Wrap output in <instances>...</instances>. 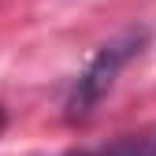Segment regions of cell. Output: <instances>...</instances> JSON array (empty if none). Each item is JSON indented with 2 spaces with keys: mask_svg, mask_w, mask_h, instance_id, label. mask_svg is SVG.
Wrapping results in <instances>:
<instances>
[{
  "mask_svg": "<svg viewBox=\"0 0 156 156\" xmlns=\"http://www.w3.org/2000/svg\"><path fill=\"white\" fill-rule=\"evenodd\" d=\"M0 126H4V112H0Z\"/></svg>",
  "mask_w": 156,
  "mask_h": 156,
  "instance_id": "cell-3",
  "label": "cell"
},
{
  "mask_svg": "<svg viewBox=\"0 0 156 156\" xmlns=\"http://www.w3.org/2000/svg\"><path fill=\"white\" fill-rule=\"evenodd\" d=\"M145 41H149V30L145 26H130L119 37H112L108 45L97 48V56L82 67V74L74 78V86L67 93V104H63L67 123H86L97 112V104L112 93V86H115V78L123 74V67L141 56Z\"/></svg>",
  "mask_w": 156,
  "mask_h": 156,
  "instance_id": "cell-1",
  "label": "cell"
},
{
  "mask_svg": "<svg viewBox=\"0 0 156 156\" xmlns=\"http://www.w3.org/2000/svg\"><path fill=\"white\" fill-rule=\"evenodd\" d=\"M97 156H156V126L141 130V134H130V138H119L115 145H108Z\"/></svg>",
  "mask_w": 156,
  "mask_h": 156,
  "instance_id": "cell-2",
  "label": "cell"
}]
</instances>
